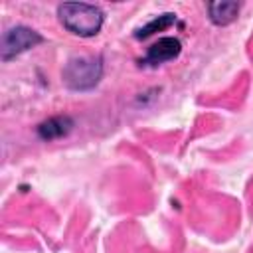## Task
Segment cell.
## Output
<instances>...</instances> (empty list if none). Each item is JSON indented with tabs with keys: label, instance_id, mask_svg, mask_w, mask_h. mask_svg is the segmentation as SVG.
<instances>
[{
	"label": "cell",
	"instance_id": "cell-4",
	"mask_svg": "<svg viewBox=\"0 0 253 253\" xmlns=\"http://www.w3.org/2000/svg\"><path fill=\"white\" fill-rule=\"evenodd\" d=\"M182 51V42L178 38H172V36H166V38H160L158 42H154L144 57L140 59V65L144 67H158L162 63H168L172 59H176Z\"/></svg>",
	"mask_w": 253,
	"mask_h": 253
},
{
	"label": "cell",
	"instance_id": "cell-1",
	"mask_svg": "<svg viewBox=\"0 0 253 253\" xmlns=\"http://www.w3.org/2000/svg\"><path fill=\"white\" fill-rule=\"evenodd\" d=\"M59 24L73 36L93 38L101 32L105 24V14L95 4L85 2H65L57 6Z\"/></svg>",
	"mask_w": 253,
	"mask_h": 253
},
{
	"label": "cell",
	"instance_id": "cell-3",
	"mask_svg": "<svg viewBox=\"0 0 253 253\" xmlns=\"http://www.w3.org/2000/svg\"><path fill=\"white\" fill-rule=\"evenodd\" d=\"M42 42H43V38L36 30L28 28V26H14V28L6 30L2 36V59L10 61L12 57L36 47Z\"/></svg>",
	"mask_w": 253,
	"mask_h": 253
},
{
	"label": "cell",
	"instance_id": "cell-7",
	"mask_svg": "<svg viewBox=\"0 0 253 253\" xmlns=\"http://www.w3.org/2000/svg\"><path fill=\"white\" fill-rule=\"evenodd\" d=\"M174 22H176V16H174V14H160V16H156L154 20H150L148 24H144L142 28H138V30L134 32V38H136V40H144V38H148V36H152V34H156V32L166 30V28L172 26Z\"/></svg>",
	"mask_w": 253,
	"mask_h": 253
},
{
	"label": "cell",
	"instance_id": "cell-2",
	"mask_svg": "<svg viewBox=\"0 0 253 253\" xmlns=\"http://www.w3.org/2000/svg\"><path fill=\"white\" fill-rule=\"evenodd\" d=\"M61 77H63V83L71 91H89L103 77V59L93 57V55L71 57L65 63Z\"/></svg>",
	"mask_w": 253,
	"mask_h": 253
},
{
	"label": "cell",
	"instance_id": "cell-5",
	"mask_svg": "<svg viewBox=\"0 0 253 253\" xmlns=\"http://www.w3.org/2000/svg\"><path fill=\"white\" fill-rule=\"evenodd\" d=\"M71 126H73V121L69 117H51L38 126V136L42 140H55V138L67 136Z\"/></svg>",
	"mask_w": 253,
	"mask_h": 253
},
{
	"label": "cell",
	"instance_id": "cell-6",
	"mask_svg": "<svg viewBox=\"0 0 253 253\" xmlns=\"http://www.w3.org/2000/svg\"><path fill=\"white\" fill-rule=\"evenodd\" d=\"M239 8L237 2H211L208 4V14L215 26H227L237 18Z\"/></svg>",
	"mask_w": 253,
	"mask_h": 253
}]
</instances>
